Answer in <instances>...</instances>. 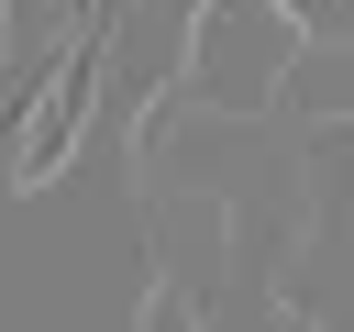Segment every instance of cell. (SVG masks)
Masks as SVG:
<instances>
[{
    "mask_svg": "<svg viewBox=\"0 0 354 332\" xmlns=\"http://www.w3.org/2000/svg\"><path fill=\"white\" fill-rule=\"evenodd\" d=\"M0 66H11V0H0Z\"/></svg>",
    "mask_w": 354,
    "mask_h": 332,
    "instance_id": "3957f363",
    "label": "cell"
},
{
    "mask_svg": "<svg viewBox=\"0 0 354 332\" xmlns=\"http://www.w3.org/2000/svg\"><path fill=\"white\" fill-rule=\"evenodd\" d=\"M88 100H100V55H88V44H66V55L44 66L33 111L11 122V188H55V166H66V155H77V133H88Z\"/></svg>",
    "mask_w": 354,
    "mask_h": 332,
    "instance_id": "7a4b0ae2",
    "label": "cell"
},
{
    "mask_svg": "<svg viewBox=\"0 0 354 332\" xmlns=\"http://www.w3.org/2000/svg\"><path fill=\"white\" fill-rule=\"evenodd\" d=\"M299 55H310V11L299 0H199L188 44H177V77L210 111H266L299 77Z\"/></svg>",
    "mask_w": 354,
    "mask_h": 332,
    "instance_id": "6da1fadb",
    "label": "cell"
}]
</instances>
